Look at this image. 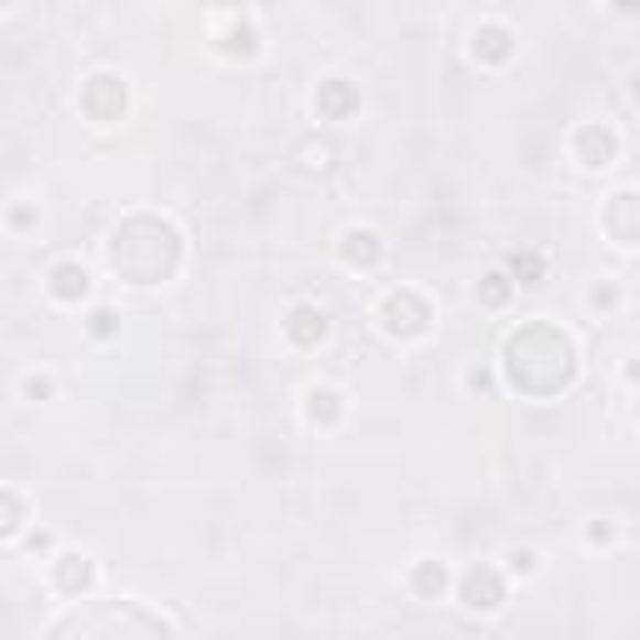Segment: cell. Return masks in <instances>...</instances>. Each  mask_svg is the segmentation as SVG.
<instances>
[{
  "label": "cell",
  "mask_w": 640,
  "mask_h": 640,
  "mask_svg": "<svg viewBox=\"0 0 640 640\" xmlns=\"http://www.w3.org/2000/svg\"><path fill=\"white\" fill-rule=\"evenodd\" d=\"M545 350H535V336H531V326H521V330H510L506 336V380L516 386V391H525V380H531V370H541V366H551V376L561 380V386H571L575 380V340L565 336V330H555V326H545V340H541Z\"/></svg>",
  "instance_id": "cell-1"
},
{
  "label": "cell",
  "mask_w": 640,
  "mask_h": 640,
  "mask_svg": "<svg viewBox=\"0 0 640 640\" xmlns=\"http://www.w3.org/2000/svg\"><path fill=\"white\" fill-rule=\"evenodd\" d=\"M376 321H380V330H386L391 340H425V336H431V326H435V311H431V301H425L421 291L395 285V291L380 295Z\"/></svg>",
  "instance_id": "cell-2"
},
{
  "label": "cell",
  "mask_w": 640,
  "mask_h": 640,
  "mask_svg": "<svg viewBox=\"0 0 640 640\" xmlns=\"http://www.w3.org/2000/svg\"><path fill=\"white\" fill-rule=\"evenodd\" d=\"M76 100L96 126H116V120H126V110H131V86H126V76H116V70H90V76L80 80Z\"/></svg>",
  "instance_id": "cell-3"
},
{
  "label": "cell",
  "mask_w": 640,
  "mask_h": 640,
  "mask_svg": "<svg viewBox=\"0 0 640 640\" xmlns=\"http://www.w3.org/2000/svg\"><path fill=\"white\" fill-rule=\"evenodd\" d=\"M210 41H216V51L230 55V61H256L265 35L250 11H216L210 15Z\"/></svg>",
  "instance_id": "cell-4"
},
{
  "label": "cell",
  "mask_w": 640,
  "mask_h": 640,
  "mask_svg": "<svg viewBox=\"0 0 640 640\" xmlns=\"http://www.w3.org/2000/svg\"><path fill=\"white\" fill-rule=\"evenodd\" d=\"M510 596V581L500 565L490 561H476L466 575H460V606L470 610V616H496L500 606H506Z\"/></svg>",
  "instance_id": "cell-5"
},
{
  "label": "cell",
  "mask_w": 640,
  "mask_h": 640,
  "mask_svg": "<svg viewBox=\"0 0 640 640\" xmlns=\"http://www.w3.org/2000/svg\"><path fill=\"white\" fill-rule=\"evenodd\" d=\"M571 155H575V165H586V171H610V165L620 161V131L606 126V120H586V126L571 131Z\"/></svg>",
  "instance_id": "cell-6"
},
{
  "label": "cell",
  "mask_w": 640,
  "mask_h": 640,
  "mask_svg": "<svg viewBox=\"0 0 640 640\" xmlns=\"http://www.w3.org/2000/svg\"><path fill=\"white\" fill-rule=\"evenodd\" d=\"M470 61L486 70H500L516 61V31H510L500 15H486V21L470 25Z\"/></svg>",
  "instance_id": "cell-7"
},
{
  "label": "cell",
  "mask_w": 640,
  "mask_h": 640,
  "mask_svg": "<svg viewBox=\"0 0 640 640\" xmlns=\"http://www.w3.org/2000/svg\"><path fill=\"white\" fill-rule=\"evenodd\" d=\"M336 256L346 271H376L386 261V240H380L376 226H346L336 240Z\"/></svg>",
  "instance_id": "cell-8"
},
{
  "label": "cell",
  "mask_w": 640,
  "mask_h": 640,
  "mask_svg": "<svg viewBox=\"0 0 640 640\" xmlns=\"http://www.w3.org/2000/svg\"><path fill=\"white\" fill-rule=\"evenodd\" d=\"M281 330H285V340H291L295 350H315V346H321V340L330 336V315L321 311V305H315V301H295L291 311H285Z\"/></svg>",
  "instance_id": "cell-9"
},
{
  "label": "cell",
  "mask_w": 640,
  "mask_h": 640,
  "mask_svg": "<svg viewBox=\"0 0 640 640\" xmlns=\"http://www.w3.org/2000/svg\"><path fill=\"white\" fill-rule=\"evenodd\" d=\"M346 391H340V386H326V380H321V386H305V395H301V415H305V425H311V431H336L340 421H346Z\"/></svg>",
  "instance_id": "cell-10"
},
{
  "label": "cell",
  "mask_w": 640,
  "mask_h": 640,
  "mask_svg": "<svg viewBox=\"0 0 640 640\" xmlns=\"http://www.w3.org/2000/svg\"><path fill=\"white\" fill-rule=\"evenodd\" d=\"M96 555H86V551H55V561H51V581H55V590L61 596H70V600H80L90 586H96Z\"/></svg>",
  "instance_id": "cell-11"
},
{
  "label": "cell",
  "mask_w": 640,
  "mask_h": 640,
  "mask_svg": "<svg viewBox=\"0 0 640 640\" xmlns=\"http://www.w3.org/2000/svg\"><path fill=\"white\" fill-rule=\"evenodd\" d=\"M45 291H51L55 305H80V301H90V271L66 256V261H55L45 271Z\"/></svg>",
  "instance_id": "cell-12"
},
{
  "label": "cell",
  "mask_w": 640,
  "mask_h": 640,
  "mask_svg": "<svg viewBox=\"0 0 640 640\" xmlns=\"http://www.w3.org/2000/svg\"><path fill=\"white\" fill-rule=\"evenodd\" d=\"M360 110V90L350 86L346 76H326L321 86H315V116L326 120H350Z\"/></svg>",
  "instance_id": "cell-13"
},
{
  "label": "cell",
  "mask_w": 640,
  "mask_h": 640,
  "mask_svg": "<svg viewBox=\"0 0 640 640\" xmlns=\"http://www.w3.org/2000/svg\"><path fill=\"white\" fill-rule=\"evenodd\" d=\"M600 226L610 230V240H616L620 250L636 246V191H620V196H610L606 216H600Z\"/></svg>",
  "instance_id": "cell-14"
},
{
  "label": "cell",
  "mask_w": 640,
  "mask_h": 640,
  "mask_svg": "<svg viewBox=\"0 0 640 640\" xmlns=\"http://www.w3.org/2000/svg\"><path fill=\"white\" fill-rule=\"evenodd\" d=\"M445 586H451V571H445V561H415L411 571H405V590H411L415 600H441Z\"/></svg>",
  "instance_id": "cell-15"
},
{
  "label": "cell",
  "mask_w": 640,
  "mask_h": 640,
  "mask_svg": "<svg viewBox=\"0 0 640 640\" xmlns=\"http://www.w3.org/2000/svg\"><path fill=\"white\" fill-rule=\"evenodd\" d=\"M545 271H551V261H545V250H510L506 261V275L510 285H545Z\"/></svg>",
  "instance_id": "cell-16"
},
{
  "label": "cell",
  "mask_w": 640,
  "mask_h": 640,
  "mask_svg": "<svg viewBox=\"0 0 640 640\" xmlns=\"http://www.w3.org/2000/svg\"><path fill=\"white\" fill-rule=\"evenodd\" d=\"M31 525V510H25V496L15 486H0V541H15Z\"/></svg>",
  "instance_id": "cell-17"
},
{
  "label": "cell",
  "mask_w": 640,
  "mask_h": 640,
  "mask_svg": "<svg viewBox=\"0 0 640 640\" xmlns=\"http://www.w3.org/2000/svg\"><path fill=\"white\" fill-rule=\"evenodd\" d=\"M516 295V285H510V275L506 271H490V275H480V285H476V301L480 305H490V311H500V305Z\"/></svg>",
  "instance_id": "cell-18"
},
{
  "label": "cell",
  "mask_w": 640,
  "mask_h": 640,
  "mask_svg": "<svg viewBox=\"0 0 640 640\" xmlns=\"http://www.w3.org/2000/svg\"><path fill=\"white\" fill-rule=\"evenodd\" d=\"M500 571H506V581H531V575L541 571V555H535L531 545H510V551H506V565H500Z\"/></svg>",
  "instance_id": "cell-19"
},
{
  "label": "cell",
  "mask_w": 640,
  "mask_h": 640,
  "mask_svg": "<svg viewBox=\"0 0 640 640\" xmlns=\"http://www.w3.org/2000/svg\"><path fill=\"white\" fill-rule=\"evenodd\" d=\"M21 401H31V405L55 401V376H51V370H31V376H21Z\"/></svg>",
  "instance_id": "cell-20"
},
{
  "label": "cell",
  "mask_w": 640,
  "mask_h": 640,
  "mask_svg": "<svg viewBox=\"0 0 640 640\" xmlns=\"http://www.w3.org/2000/svg\"><path fill=\"white\" fill-rule=\"evenodd\" d=\"M86 330H90V340H116L120 336V315L110 311V305H96L90 321H86Z\"/></svg>",
  "instance_id": "cell-21"
},
{
  "label": "cell",
  "mask_w": 640,
  "mask_h": 640,
  "mask_svg": "<svg viewBox=\"0 0 640 640\" xmlns=\"http://www.w3.org/2000/svg\"><path fill=\"white\" fill-rule=\"evenodd\" d=\"M586 305L590 311H620V285L610 281V275H600V281L586 291Z\"/></svg>",
  "instance_id": "cell-22"
},
{
  "label": "cell",
  "mask_w": 640,
  "mask_h": 640,
  "mask_svg": "<svg viewBox=\"0 0 640 640\" xmlns=\"http://www.w3.org/2000/svg\"><path fill=\"white\" fill-rule=\"evenodd\" d=\"M620 541V525L616 521H590L586 525V545H616Z\"/></svg>",
  "instance_id": "cell-23"
},
{
  "label": "cell",
  "mask_w": 640,
  "mask_h": 640,
  "mask_svg": "<svg viewBox=\"0 0 640 640\" xmlns=\"http://www.w3.org/2000/svg\"><path fill=\"white\" fill-rule=\"evenodd\" d=\"M466 391H470V395H486V391H496V376H490L486 366H470V370H466Z\"/></svg>",
  "instance_id": "cell-24"
},
{
  "label": "cell",
  "mask_w": 640,
  "mask_h": 640,
  "mask_svg": "<svg viewBox=\"0 0 640 640\" xmlns=\"http://www.w3.org/2000/svg\"><path fill=\"white\" fill-rule=\"evenodd\" d=\"M301 165H305V171H326V165H330V145H301Z\"/></svg>",
  "instance_id": "cell-25"
},
{
  "label": "cell",
  "mask_w": 640,
  "mask_h": 640,
  "mask_svg": "<svg viewBox=\"0 0 640 640\" xmlns=\"http://www.w3.org/2000/svg\"><path fill=\"white\" fill-rule=\"evenodd\" d=\"M35 220H41V216H35V206H15V210H11V226H15V230H31Z\"/></svg>",
  "instance_id": "cell-26"
},
{
  "label": "cell",
  "mask_w": 640,
  "mask_h": 640,
  "mask_svg": "<svg viewBox=\"0 0 640 640\" xmlns=\"http://www.w3.org/2000/svg\"><path fill=\"white\" fill-rule=\"evenodd\" d=\"M25 545H31V551L41 555V551H51V545H55V535H51V531H25Z\"/></svg>",
  "instance_id": "cell-27"
}]
</instances>
